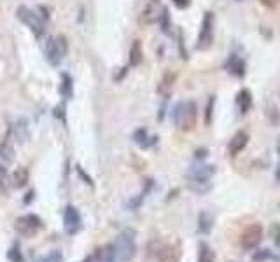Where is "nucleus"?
Returning a JSON list of instances; mask_svg holds the SVG:
<instances>
[{
    "instance_id": "obj_37",
    "label": "nucleus",
    "mask_w": 280,
    "mask_h": 262,
    "mask_svg": "<svg viewBox=\"0 0 280 262\" xmlns=\"http://www.w3.org/2000/svg\"><path fill=\"white\" fill-rule=\"evenodd\" d=\"M34 199V191H30L28 194H26V199H25V203H30V201Z\"/></svg>"
},
{
    "instance_id": "obj_27",
    "label": "nucleus",
    "mask_w": 280,
    "mask_h": 262,
    "mask_svg": "<svg viewBox=\"0 0 280 262\" xmlns=\"http://www.w3.org/2000/svg\"><path fill=\"white\" fill-rule=\"evenodd\" d=\"M100 255H102L100 262H118L116 261V257H114V253H112V245H109V246H107Z\"/></svg>"
},
{
    "instance_id": "obj_31",
    "label": "nucleus",
    "mask_w": 280,
    "mask_h": 262,
    "mask_svg": "<svg viewBox=\"0 0 280 262\" xmlns=\"http://www.w3.org/2000/svg\"><path fill=\"white\" fill-rule=\"evenodd\" d=\"M271 257V253L268 252V250H261V252H258V253H254V261L256 262H261V261H264V259H270Z\"/></svg>"
},
{
    "instance_id": "obj_29",
    "label": "nucleus",
    "mask_w": 280,
    "mask_h": 262,
    "mask_svg": "<svg viewBox=\"0 0 280 262\" xmlns=\"http://www.w3.org/2000/svg\"><path fill=\"white\" fill-rule=\"evenodd\" d=\"M7 170H5L4 166L0 164V189L2 191H5V187H7Z\"/></svg>"
},
{
    "instance_id": "obj_8",
    "label": "nucleus",
    "mask_w": 280,
    "mask_h": 262,
    "mask_svg": "<svg viewBox=\"0 0 280 262\" xmlns=\"http://www.w3.org/2000/svg\"><path fill=\"white\" fill-rule=\"evenodd\" d=\"M262 234H264V231H262L261 224H258V222L250 224V226L244 231V234H242V238H240L242 246H244V248H247V250L256 248V246L261 243Z\"/></svg>"
},
{
    "instance_id": "obj_33",
    "label": "nucleus",
    "mask_w": 280,
    "mask_h": 262,
    "mask_svg": "<svg viewBox=\"0 0 280 262\" xmlns=\"http://www.w3.org/2000/svg\"><path fill=\"white\" fill-rule=\"evenodd\" d=\"M174 4L180 9H186L189 5V0H174Z\"/></svg>"
},
{
    "instance_id": "obj_1",
    "label": "nucleus",
    "mask_w": 280,
    "mask_h": 262,
    "mask_svg": "<svg viewBox=\"0 0 280 262\" xmlns=\"http://www.w3.org/2000/svg\"><path fill=\"white\" fill-rule=\"evenodd\" d=\"M215 173V166L212 164H194L188 171V182L189 187L198 194H205L210 189V179Z\"/></svg>"
},
{
    "instance_id": "obj_9",
    "label": "nucleus",
    "mask_w": 280,
    "mask_h": 262,
    "mask_svg": "<svg viewBox=\"0 0 280 262\" xmlns=\"http://www.w3.org/2000/svg\"><path fill=\"white\" fill-rule=\"evenodd\" d=\"M63 229L67 234L74 236L81 231V215L79 210L72 205H67L63 210Z\"/></svg>"
},
{
    "instance_id": "obj_38",
    "label": "nucleus",
    "mask_w": 280,
    "mask_h": 262,
    "mask_svg": "<svg viewBox=\"0 0 280 262\" xmlns=\"http://www.w3.org/2000/svg\"><path fill=\"white\" fill-rule=\"evenodd\" d=\"M275 180H277V182H280V163H279V166H277V171H275Z\"/></svg>"
},
{
    "instance_id": "obj_2",
    "label": "nucleus",
    "mask_w": 280,
    "mask_h": 262,
    "mask_svg": "<svg viewBox=\"0 0 280 262\" xmlns=\"http://www.w3.org/2000/svg\"><path fill=\"white\" fill-rule=\"evenodd\" d=\"M112 253L118 262H130L135 257L137 245H135V232L131 229L122 231L112 243Z\"/></svg>"
},
{
    "instance_id": "obj_13",
    "label": "nucleus",
    "mask_w": 280,
    "mask_h": 262,
    "mask_svg": "<svg viewBox=\"0 0 280 262\" xmlns=\"http://www.w3.org/2000/svg\"><path fill=\"white\" fill-rule=\"evenodd\" d=\"M14 136L19 144H26L30 140V126H28V119L21 117L18 119L16 126H14Z\"/></svg>"
},
{
    "instance_id": "obj_4",
    "label": "nucleus",
    "mask_w": 280,
    "mask_h": 262,
    "mask_svg": "<svg viewBox=\"0 0 280 262\" xmlns=\"http://www.w3.org/2000/svg\"><path fill=\"white\" fill-rule=\"evenodd\" d=\"M16 16L26 28H30V32L37 37V39H40V37L46 33V21H44L42 16H40L39 13L32 11L30 7L19 5L16 11Z\"/></svg>"
},
{
    "instance_id": "obj_40",
    "label": "nucleus",
    "mask_w": 280,
    "mask_h": 262,
    "mask_svg": "<svg viewBox=\"0 0 280 262\" xmlns=\"http://www.w3.org/2000/svg\"><path fill=\"white\" fill-rule=\"evenodd\" d=\"M83 262H93V257H91V255H89V257H86V259H84Z\"/></svg>"
},
{
    "instance_id": "obj_5",
    "label": "nucleus",
    "mask_w": 280,
    "mask_h": 262,
    "mask_svg": "<svg viewBox=\"0 0 280 262\" xmlns=\"http://www.w3.org/2000/svg\"><path fill=\"white\" fill-rule=\"evenodd\" d=\"M67 54V39L63 35H58L56 39H51L46 46V60L49 65L58 66Z\"/></svg>"
},
{
    "instance_id": "obj_18",
    "label": "nucleus",
    "mask_w": 280,
    "mask_h": 262,
    "mask_svg": "<svg viewBox=\"0 0 280 262\" xmlns=\"http://www.w3.org/2000/svg\"><path fill=\"white\" fill-rule=\"evenodd\" d=\"M13 182H14V187H25L26 183H28V170L18 168L13 173Z\"/></svg>"
},
{
    "instance_id": "obj_36",
    "label": "nucleus",
    "mask_w": 280,
    "mask_h": 262,
    "mask_svg": "<svg viewBox=\"0 0 280 262\" xmlns=\"http://www.w3.org/2000/svg\"><path fill=\"white\" fill-rule=\"evenodd\" d=\"M194 157H196V159H203V157H207V150L200 148V150H196V152H194Z\"/></svg>"
},
{
    "instance_id": "obj_30",
    "label": "nucleus",
    "mask_w": 280,
    "mask_h": 262,
    "mask_svg": "<svg viewBox=\"0 0 280 262\" xmlns=\"http://www.w3.org/2000/svg\"><path fill=\"white\" fill-rule=\"evenodd\" d=\"M77 175H79V177H81V179L84 180V182L88 183V185H89V187H93V180L89 179V175H88L86 171H84L83 168H81V166H77Z\"/></svg>"
},
{
    "instance_id": "obj_39",
    "label": "nucleus",
    "mask_w": 280,
    "mask_h": 262,
    "mask_svg": "<svg viewBox=\"0 0 280 262\" xmlns=\"http://www.w3.org/2000/svg\"><path fill=\"white\" fill-rule=\"evenodd\" d=\"M277 152H279V156H280V138H279V142H277Z\"/></svg>"
},
{
    "instance_id": "obj_6",
    "label": "nucleus",
    "mask_w": 280,
    "mask_h": 262,
    "mask_svg": "<svg viewBox=\"0 0 280 262\" xmlns=\"http://www.w3.org/2000/svg\"><path fill=\"white\" fill-rule=\"evenodd\" d=\"M42 229V220L35 213H26L16 220V231L25 238H32Z\"/></svg>"
},
{
    "instance_id": "obj_24",
    "label": "nucleus",
    "mask_w": 280,
    "mask_h": 262,
    "mask_svg": "<svg viewBox=\"0 0 280 262\" xmlns=\"http://www.w3.org/2000/svg\"><path fill=\"white\" fill-rule=\"evenodd\" d=\"M7 257L11 262H23V255H21V252H19V245L18 243L13 245V248L7 252Z\"/></svg>"
},
{
    "instance_id": "obj_23",
    "label": "nucleus",
    "mask_w": 280,
    "mask_h": 262,
    "mask_svg": "<svg viewBox=\"0 0 280 262\" xmlns=\"http://www.w3.org/2000/svg\"><path fill=\"white\" fill-rule=\"evenodd\" d=\"M35 262H63V255H61L60 250H51L48 255L37 259Z\"/></svg>"
},
{
    "instance_id": "obj_10",
    "label": "nucleus",
    "mask_w": 280,
    "mask_h": 262,
    "mask_svg": "<svg viewBox=\"0 0 280 262\" xmlns=\"http://www.w3.org/2000/svg\"><path fill=\"white\" fill-rule=\"evenodd\" d=\"M163 11H165V7H163V4L159 0H151L145 5L144 11H142V14H140L139 17L140 25H153V23L159 21L163 16Z\"/></svg>"
},
{
    "instance_id": "obj_17",
    "label": "nucleus",
    "mask_w": 280,
    "mask_h": 262,
    "mask_svg": "<svg viewBox=\"0 0 280 262\" xmlns=\"http://www.w3.org/2000/svg\"><path fill=\"white\" fill-rule=\"evenodd\" d=\"M60 95L63 98H72V95H74V81H72V77L69 74H61Z\"/></svg>"
},
{
    "instance_id": "obj_12",
    "label": "nucleus",
    "mask_w": 280,
    "mask_h": 262,
    "mask_svg": "<svg viewBox=\"0 0 280 262\" xmlns=\"http://www.w3.org/2000/svg\"><path fill=\"white\" fill-rule=\"evenodd\" d=\"M179 257H180V250L179 246H175V245H166L159 250L158 253V261L159 262H179Z\"/></svg>"
},
{
    "instance_id": "obj_22",
    "label": "nucleus",
    "mask_w": 280,
    "mask_h": 262,
    "mask_svg": "<svg viewBox=\"0 0 280 262\" xmlns=\"http://www.w3.org/2000/svg\"><path fill=\"white\" fill-rule=\"evenodd\" d=\"M0 157H2V159H5V161H9V163L14 161V150H13V147L9 145L7 138H5L4 144L0 145Z\"/></svg>"
},
{
    "instance_id": "obj_14",
    "label": "nucleus",
    "mask_w": 280,
    "mask_h": 262,
    "mask_svg": "<svg viewBox=\"0 0 280 262\" xmlns=\"http://www.w3.org/2000/svg\"><path fill=\"white\" fill-rule=\"evenodd\" d=\"M236 105H238L242 115H245V114L249 112L250 107H252V95H250L249 89H242V91L236 95Z\"/></svg>"
},
{
    "instance_id": "obj_16",
    "label": "nucleus",
    "mask_w": 280,
    "mask_h": 262,
    "mask_svg": "<svg viewBox=\"0 0 280 262\" xmlns=\"http://www.w3.org/2000/svg\"><path fill=\"white\" fill-rule=\"evenodd\" d=\"M142 56H144V52H142V42L135 40V42L131 44V49H130V65L139 66L140 63H142Z\"/></svg>"
},
{
    "instance_id": "obj_7",
    "label": "nucleus",
    "mask_w": 280,
    "mask_h": 262,
    "mask_svg": "<svg viewBox=\"0 0 280 262\" xmlns=\"http://www.w3.org/2000/svg\"><path fill=\"white\" fill-rule=\"evenodd\" d=\"M214 40V14L207 11L203 14V21H201V30L200 35H198V44L196 49L203 51V49L210 48V44Z\"/></svg>"
},
{
    "instance_id": "obj_19",
    "label": "nucleus",
    "mask_w": 280,
    "mask_h": 262,
    "mask_svg": "<svg viewBox=\"0 0 280 262\" xmlns=\"http://www.w3.org/2000/svg\"><path fill=\"white\" fill-rule=\"evenodd\" d=\"M198 229H200V232H203V234L210 232V229H212V217H210L207 212H201L200 217H198Z\"/></svg>"
},
{
    "instance_id": "obj_26",
    "label": "nucleus",
    "mask_w": 280,
    "mask_h": 262,
    "mask_svg": "<svg viewBox=\"0 0 280 262\" xmlns=\"http://www.w3.org/2000/svg\"><path fill=\"white\" fill-rule=\"evenodd\" d=\"M133 140H135L137 144L140 145V147L144 148V145H145V140H149V136H147V131L142 128V130H137L135 133H133Z\"/></svg>"
},
{
    "instance_id": "obj_20",
    "label": "nucleus",
    "mask_w": 280,
    "mask_h": 262,
    "mask_svg": "<svg viewBox=\"0 0 280 262\" xmlns=\"http://www.w3.org/2000/svg\"><path fill=\"white\" fill-rule=\"evenodd\" d=\"M198 261H200V262H215L214 252H212V250H210L205 243L200 245V253H198Z\"/></svg>"
},
{
    "instance_id": "obj_32",
    "label": "nucleus",
    "mask_w": 280,
    "mask_h": 262,
    "mask_svg": "<svg viewBox=\"0 0 280 262\" xmlns=\"http://www.w3.org/2000/svg\"><path fill=\"white\" fill-rule=\"evenodd\" d=\"M63 107H65V103H60L56 107V109H54V117H58V119H61V121H65V115H63Z\"/></svg>"
},
{
    "instance_id": "obj_11",
    "label": "nucleus",
    "mask_w": 280,
    "mask_h": 262,
    "mask_svg": "<svg viewBox=\"0 0 280 262\" xmlns=\"http://www.w3.org/2000/svg\"><path fill=\"white\" fill-rule=\"evenodd\" d=\"M247 144H249V133L244 130H240L238 133H235L233 135V138L229 140V145H228V150H229V154L231 156H238V154L244 150L245 147H247Z\"/></svg>"
},
{
    "instance_id": "obj_34",
    "label": "nucleus",
    "mask_w": 280,
    "mask_h": 262,
    "mask_svg": "<svg viewBox=\"0 0 280 262\" xmlns=\"http://www.w3.org/2000/svg\"><path fill=\"white\" fill-rule=\"evenodd\" d=\"M277 2H279V0H261V4L266 5V7H275Z\"/></svg>"
},
{
    "instance_id": "obj_35",
    "label": "nucleus",
    "mask_w": 280,
    "mask_h": 262,
    "mask_svg": "<svg viewBox=\"0 0 280 262\" xmlns=\"http://www.w3.org/2000/svg\"><path fill=\"white\" fill-rule=\"evenodd\" d=\"M273 232H275V243L280 245V226L273 227Z\"/></svg>"
},
{
    "instance_id": "obj_3",
    "label": "nucleus",
    "mask_w": 280,
    "mask_h": 262,
    "mask_svg": "<svg viewBox=\"0 0 280 262\" xmlns=\"http://www.w3.org/2000/svg\"><path fill=\"white\" fill-rule=\"evenodd\" d=\"M175 126L182 131H191L196 124V103L194 101H180L174 109Z\"/></svg>"
},
{
    "instance_id": "obj_21",
    "label": "nucleus",
    "mask_w": 280,
    "mask_h": 262,
    "mask_svg": "<svg viewBox=\"0 0 280 262\" xmlns=\"http://www.w3.org/2000/svg\"><path fill=\"white\" fill-rule=\"evenodd\" d=\"M174 82H175V74H172V72L165 74V77H163V81H161V86H159V91L165 93V95H168L172 89V86H174Z\"/></svg>"
},
{
    "instance_id": "obj_28",
    "label": "nucleus",
    "mask_w": 280,
    "mask_h": 262,
    "mask_svg": "<svg viewBox=\"0 0 280 262\" xmlns=\"http://www.w3.org/2000/svg\"><path fill=\"white\" fill-rule=\"evenodd\" d=\"M161 30L165 32V33H170V14H168V11H163V16H161Z\"/></svg>"
},
{
    "instance_id": "obj_25",
    "label": "nucleus",
    "mask_w": 280,
    "mask_h": 262,
    "mask_svg": "<svg viewBox=\"0 0 280 262\" xmlns=\"http://www.w3.org/2000/svg\"><path fill=\"white\" fill-rule=\"evenodd\" d=\"M214 105H215V96H210L209 103H207V110H205V124L210 126L212 124V114H214Z\"/></svg>"
},
{
    "instance_id": "obj_15",
    "label": "nucleus",
    "mask_w": 280,
    "mask_h": 262,
    "mask_svg": "<svg viewBox=\"0 0 280 262\" xmlns=\"http://www.w3.org/2000/svg\"><path fill=\"white\" fill-rule=\"evenodd\" d=\"M226 68H228V72H229V74L236 75V77H244V75H245V63H244V60H242V58H238V56H235V54H233V56L228 60Z\"/></svg>"
}]
</instances>
